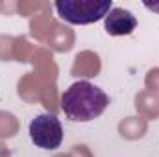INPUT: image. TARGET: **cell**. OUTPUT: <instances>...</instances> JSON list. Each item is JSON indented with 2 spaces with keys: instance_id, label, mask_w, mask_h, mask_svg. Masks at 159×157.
Instances as JSON below:
<instances>
[{
  "instance_id": "6da1fadb",
  "label": "cell",
  "mask_w": 159,
  "mask_h": 157,
  "mask_svg": "<svg viewBox=\"0 0 159 157\" xmlns=\"http://www.w3.org/2000/svg\"><path fill=\"white\" fill-rule=\"evenodd\" d=\"M109 105V96L87 79L74 81L61 96V109L72 122H91Z\"/></svg>"
},
{
  "instance_id": "7a4b0ae2",
  "label": "cell",
  "mask_w": 159,
  "mask_h": 157,
  "mask_svg": "<svg viewBox=\"0 0 159 157\" xmlns=\"http://www.w3.org/2000/svg\"><path fill=\"white\" fill-rule=\"evenodd\" d=\"M57 15L69 24H93L107 17L113 9L111 0H57Z\"/></svg>"
},
{
  "instance_id": "3957f363",
  "label": "cell",
  "mask_w": 159,
  "mask_h": 157,
  "mask_svg": "<svg viewBox=\"0 0 159 157\" xmlns=\"http://www.w3.org/2000/svg\"><path fill=\"white\" fill-rule=\"evenodd\" d=\"M32 142L41 150H56L63 142V126L59 118L50 113H41L28 126Z\"/></svg>"
},
{
  "instance_id": "277c9868",
  "label": "cell",
  "mask_w": 159,
  "mask_h": 157,
  "mask_svg": "<svg viewBox=\"0 0 159 157\" xmlns=\"http://www.w3.org/2000/svg\"><path fill=\"white\" fill-rule=\"evenodd\" d=\"M106 20V32L113 37H122V35H129L135 28H137V19L131 11L124 9V7H113Z\"/></svg>"
},
{
  "instance_id": "5b68a950",
  "label": "cell",
  "mask_w": 159,
  "mask_h": 157,
  "mask_svg": "<svg viewBox=\"0 0 159 157\" xmlns=\"http://www.w3.org/2000/svg\"><path fill=\"white\" fill-rule=\"evenodd\" d=\"M0 157H9V152H7V148H4L2 144H0Z\"/></svg>"
},
{
  "instance_id": "8992f818",
  "label": "cell",
  "mask_w": 159,
  "mask_h": 157,
  "mask_svg": "<svg viewBox=\"0 0 159 157\" xmlns=\"http://www.w3.org/2000/svg\"><path fill=\"white\" fill-rule=\"evenodd\" d=\"M146 7H150V9H154V11H159V6H156V4H144Z\"/></svg>"
}]
</instances>
